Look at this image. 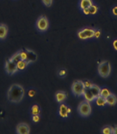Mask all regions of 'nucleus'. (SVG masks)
Masks as SVG:
<instances>
[{"label": "nucleus", "mask_w": 117, "mask_h": 134, "mask_svg": "<svg viewBox=\"0 0 117 134\" xmlns=\"http://www.w3.org/2000/svg\"><path fill=\"white\" fill-rule=\"evenodd\" d=\"M92 5V0H79V7L82 10L88 8Z\"/></svg>", "instance_id": "nucleus-16"}, {"label": "nucleus", "mask_w": 117, "mask_h": 134, "mask_svg": "<svg viewBox=\"0 0 117 134\" xmlns=\"http://www.w3.org/2000/svg\"><path fill=\"white\" fill-rule=\"evenodd\" d=\"M78 111L79 115L82 117H88L90 115L92 112V107L90 102L87 100L81 102L78 106Z\"/></svg>", "instance_id": "nucleus-3"}, {"label": "nucleus", "mask_w": 117, "mask_h": 134, "mask_svg": "<svg viewBox=\"0 0 117 134\" xmlns=\"http://www.w3.org/2000/svg\"><path fill=\"white\" fill-rule=\"evenodd\" d=\"M85 85L82 81H76L72 85V92L76 97H80L85 91Z\"/></svg>", "instance_id": "nucleus-5"}, {"label": "nucleus", "mask_w": 117, "mask_h": 134, "mask_svg": "<svg viewBox=\"0 0 117 134\" xmlns=\"http://www.w3.org/2000/svg\"><path fill=\"white\" fill-rule=\"evenodd\" d=\"M95 30L92 28H84L78 32V37L82 40H86L94 37Z\"/></svg>", "instance_id": "nucleus-6"}, {"label": "nucleus", "mask_w": 117, "mask_h": 134, "mask_svg": "<svg viewBox=\"0 0 117 134\" xmlns=\"http://www.w3.org/2000/svg\"><path fill=\"white\" fill-rule=\"evenodd\" d=\"M106 102H107V104H108L109 105H111V106L115 105L117 103V98L116 95L111 93L110 96H108L106 98Z\"/></svg>", "instance_id": "nucleus-14"}, {"label": "nucleus", "mask_w": 117, "mask_h": 134, "mask_svg": "<svg viewBox=\"0 0 117 134\" xmlns=\"http://www.w3.org/2000/svg\"><path fill=\"white\" fill-rule=\"evenodd\" d=\"M25 90L23 86L18 84H14L11 86L7 92L8 99L14 103H18L24 97Z\"/></svg>", "instance_id": "nucleus-1"}, {"label": "nucleus", "mask_w": 117, "mask_h": 134, "mask_svg": "<svg viewBox=\"0 0 117 134\" xmlns=\"http://www.w3.org/2000/svg\"><path fill=\"white\" fill-rule=\"evenodd\" d=\"M5 69H6V73L8 75H14L18 71V66H17V63H14L12 60H10V59L7 60L6 63V66H5Z\"/></svg>", "instance_id": "nucleus-7"}, {"label": "nucleus", "mask_w": 117, "mask_h": 134, "mask_svg": "<svg viewBox=\"0 0 117 134\" xmlns=\"http://www.w3.org/2000/svg\"><path fill=\"white\" fill-rule=\"evenodd\" d=\"M112 12H113V15L117 16V6H115L113 8V9H112Z\"/></svg>", "instance_id": "nucleus-30"}, {"label": "nucleus", "mask_w": 117, "mask_h": 134, "mask_svg": "<svg viewBox=\"0 0 117 134\" xmlns=\"http://www.w3.org/2000/svg\"><path fill=\"white\" fill-rule=\"evenodd\" d=\"M113 48H114V49L117 51V39L116 40H114V41H113Z\"/></svg>", "instance_id": "nucleus-32"}, {"label": "nucleus", "mask_w": 117, "mask_h": 134, "mask_svg": "<svg viewBox=\"0 0 117 134\" xmlns=\"http://www.w3.org/2000/svg\"><path fill=\"white\" fill-rule=\"evenodd\" d=\"M16 133L18 134H29L30 133V127L26 123H20L17 125Z\"/></svg>", "instance_id": "nucleus-8"}, {"label": "nucleus", "mask_w": 117, "mask_h": 134, "mask_svg": "<svg viewBox=\"0 0 117 134\" xmlns=\"http://www.w3.org/2000/svg\"><path fill=\"white\" fill-rule=\"evenodd\" d=\"M29 65V63L25 60H20L17 63V66H18V70H23L26 67Z\"/></svg>", "instance_id": "nucleus-18"}, {"label": "nucleus", "mask_w": 117, "mask_h": 134, "mask_svg": "<svg viewBox=\"0 0 117 134\" xmlns=\"http://www.w3.org/2000/svg\"><path fill=\"white\" fill-rule=\"evenodd\" d=\"M10 60H12V61H14V63H18L20 60V54H19V51L18 52H16L14 54H13L10 58H9Z\"/></svg>", "instance_id": "nucleus-23"}, {"label": "nucleus", "mask_w": 117, "mask_h": 134, "mask_svg": "<svg viewBox=\"0 0 117 134\" xmlns=\"http://www.w3.org/2000/svg\"><path fill=\"white\" fill-rule=\"evenodd\" d=\"M41 112L40 106L38 104H34L30 109V114L32 115H39Z\"/></svg>", "instance_id": "nucleus-17"}, {"label": "nucleus", "mask_w": 117, "mask_h": 134, "mask_svg": "<svg viewBox=\"0 0 117 134\" xmlns=\"http://www.w3.org/2000/svg\"><path fill=\"white\" fill-rule=\"evenodd\" d=\"M111 93H111L109 89H107V88L104 87V88H102V89H100V96L106 99V98L108 96H110Z\"/></svg>", "instance_id": "nucleus-20"}, {"label": "nucleus", "mask_w": 117, "mask_h": 134, "mask_svg": "<svg viewBox=\"0 0 117 134\" xmlns=\"http://www.w3.org/2000/svg\"><path fill=\"white\" fill-rule=\"evenodd\" d=\"M42 2L46 7H51L53 3V0H42Z\"/></svg>", "instance_id": "nucleus-26"}, {"label": "nucleus", "mask_w": 117, "mask_h": 134, "mask_svg": "<svg viewBox=\"0 0 117 134\" xmlns=\"http://www.w3.org/2000/svg\"><path fill=\"white\" fill-rule=\"evenodd\" d=\"M19 51V54H20V60H22L26 61V59H27V56H26V52L25 51V49H20ZM27 62V61H26ZM28 63V62H27Z\"/></svg>", "instance_id": "nucleus-22"}, {"label": "nucleus", "mask_w": 117, "mask_h": 134, "mask_svg": "<svg viewBox=\"0 0 117 134\" xmlns=\"http://www.w3.org/2000/svg\"><path fill=\"white\" fill-rule=\"evenodd\" d=\"M28 94H29V96H30V97H34V95L36 94V91H35L34 90H33V89H31V90L29 91Z\"/></svg>", "instance_id": "nucleus-29"}, {"label": "nucleus", "mask_w": 117, "mask_h": 134, "mask_svg": "<svg viewBox=\"0 0 117 134\" xmlns=\"http://www.w3.org/2000/svg\"><path fill=\"white\" fill-rule=\"evenodd\" d=\"M100 36V31L95 30V32H94V37H95V38H99Z\"/></svg>", "instance_id": "nucleus-31"}, {"label": "nucleus", "mask_w": 117, "mask_h": 134, "mask_svg": "<svg viewBox=\"0 0 117 134\" xmlns=\"http://www.w3.org/2000/svg\"><path fill=\"white\" fill-rule=\"evenodd\" d=\"M96 101V104L98 106H104L105 105H107V102H106V99L100 96H99L98 97L95 99Z\"/></svg>", "instance_id": "nucleus-19"}, {"label": "nucleus", "mask_w": 117, "mask_h": 134, "mask_svg": "<svg viewBox=\"0 0 117 134\" xmlns=\"http://www.w3.org/2000/svg\"><path fill=\"white\" fill-rule=\"evenodd\" d=\"M89 90L91 91V92L93 93L94 97H95V99L100 96V88L98 86L96 85H94L92 84V86L89 87Z\"/></svg>", "instance_id": "nucleus-15"}, {"label": "nucleus", "mask_w": 117, "mask_h": 134, "mask_svg": "<svg viewBox=\"0 0 117 134\" xmlns=\"http://www.w3.org/2000/svg\"><path fill=\"white\" fill-rule=\"evenodd\" d=\"M83 13L85 14H89V11H88V8H86V9H83Z\"/></svg>", "instance_id": "nucleus-33"}, {"label": "nucleus", "mask_w": 117, "mask_h": 134, "mask_svg": "<svg viewBox=\"0 0 117 134\" xmlns=\"http://www.w3.org/2000/svg\"><path fill=\"white\" fill-rule=\"evenodd\" d=\"M36 27L37 30L40 32H45L48 30L49 27V22L48 18L45 16H40L37 19L36 23Z\"/></svg>", "instance_id": "nucleus-4"}, {"label": "nucleus", "mask_w": 117, "mask_h": 134, "mask_svg": "<svg viewBox=\"0 0 117 134\" xmlns=\"http://www.w3.org/2000/svg\"><path fill=\"white\" fill-rule=\"evenodd\" d=\"M103 134H113V127L110 126H106L102 129Z\"/></svg>", "instance_id": "nucleus-21"}, {"label": "nucleus", "mask_w": 117, "mask_h": 134, "mask_svg": "<svg viewBox=\"0 0 117 134\" xmlns=\"http://www.w3.org/2000/svg\"><path fill=\"white\" fill-rule=\"evenodd\" d=\"M66 75H67V70H65L64 69H61L58 71V75L60 77H64L66 76Z\"/></svg>", "instance_id": "nucleus-27"}, {"label": "nucleus", "mask_w": 117, "mask_h": 134, "mask_svg": "<svg viewBox=\"0 0 117 134\" xmlns=\"http://www.w3.org/2000/svg\"><path fill=\"white\" fill-rule=\"evenodd\" d=\"M88 11H89V14H95L96 13L98 12V8L97 6L92 5L91 6L88 8Z\"/></svg>", "instance_id": "nucleus-24"}, {"label": "nucleus", "mask_w": 117, "mask_h": 134, "mask_svg": "<svg viewBox=\"0 0 117 134\" xmlns=\"http://www.w3.org/2000/svg\"><path fill=\"white\" fill-rule=\"evenodd\" d=\"M113 134H117V125L113 127Z\"/></svg>", "instance_id": "nucleus-34"}, {"label": "nucleus", "mask_w": 117, "mask_h": 134, "mask_svg": "<svg viewBox=\"0 0 117 134\" xmlns=\"http://www.w3.org/2000/svg\"><path fill=\"white\" fill-rule=\"evenodd\" d=\"M25 51L26 52V56H27L26 61L29 63V64H30V63L35 62V61H36L37 54L35 51H33V50H30V49L29 48H25Z\"/></svg>", "instance_id": "nucleus-10"}, {"label": "nucleus", "mask_w": 117, "mask_h": 134, "mask_svg": "<svg viewBox=\"0 0 117 134\" xmlns=\"http://www.w3.org/2000/svg\"><path fill=\"white\" fill-rule=\"evenodd\" d=\"M31 119L34 123H38L40 121V116H39V115H32Z\"/></svg>", "instance_id": "nucleus-25"}, {"label": "nucleus", "mask_w": 117, "mask_h": 134, "mask_svg": "<svg viewBox=\"0 0 117 134\" xmlns=\"http://www.w3.org/2000/svg\"><path fill=\"white\" fill-rule=\"evenodd\" d=\"M98 71L99 75L102 78H107L111 72V66L109 61H102L98 67Z\"/></svg>", "instance_id": "nucleus-2"}, {"label": "nucleus", "mask_w": 117, "mask_h": 134, "mask_svg": "<svg viewBox=\"0 0 117 134\" xmlns=\"http://www.w3.org/2000/svg\"><path fill=\"white\" fill-rule=\"evenodd\" d=\"M8 28L6 24H0V40H4L8 36Z\"/></svg>", "instance_id": "nucleus-12"}, {"label": "nucleus", "mask_w": 117, "mask_h": 134, "mask_svg": "<svg viewBox=\"0 0 117 134\" xmlns=\"http://www.w3.org/2000/svg\"><path fill=\"white\" fill-rule=\"evenodd\" d=\"M67 98V93L65 91H59L56 92L55 93V99L58 103H63Z\"/></svg>", "instance_id": "nucleus-11"}, {"label": "nucleus", "mask_w": 117, "mask_h": 134, "mask_svg": "<svg viewBox=\"0 0 117 134\" xmlns=\"http://www.w3.org/2000/svg\"><path fill=\"white\" fill-rule=\"evenodd\" d=\"M70 112H71V109L67 105L63 103L60 104L58 113H59V115L61 116V118H67L69 115L70 114Z\"/></svg>", "instance_id": "nucleus-9"}, {"label": "nucleus", "mask_w": 117, "mask_h": 134, "mask_svg": "<svg viewBox=\"0 0 117 134\" xmlns=\"http://www.w3.org/2000/svg\"><path fill=\"white\" fill-rule=\"evenodd\" d=\"M83 83H84V85H85V87H86V88H89V87L92 86V83L90 81H88V80L83 81Z\"/></svg>", "instance_id": "nucleus-28"}, {"label": "nucleus", "mask_w": 117, "mask_h": 134, "mask_svg": "<svg viewBox=\"0 0 117 134\" xmlns=\"http://www.w3.org/2000/svg\"><path fill=\"white\" fill-rule=\"evenodd\" d=\"M82 95L84 96L86 100L88 101V102H92V101L95 99V97H94L93 93L91 92V91L89 90V88H86V89H85V91H84Z\"/></svg>", "instance_id": "nucleus-13"}]
</instances>
